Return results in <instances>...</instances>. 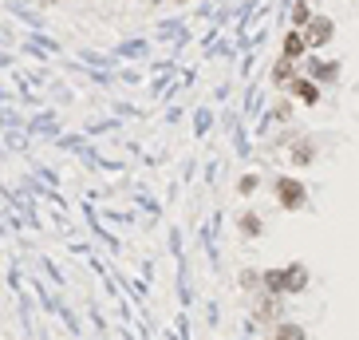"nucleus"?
I'll return each mask as SVG.
<instances>
[{
    "label": "nucleus",
    "instance_id": "f257e3e1",
    "mask_svg": "<svg viewBox=\"0 0 359 340\" xmlns=\"http://www.w3.org/2000/svg\"><path fill=\"white\" fill-rule=\"evenodd\" d=\"M261 285H265L273 297H297V293L308 289V269L292 261V265H284V269H268L261 273Z\"/></svg>",
    "mask_w": 359,
    "mask_h": 340
},
{
    "label": "nucleus",
    "instance_id": "f03ea898",
    "mask_svg": "<svg viewBox=\"0 0 359 340\" xmlns=\"http://www.w3.org/2000/svg\"><path fill=\"white\" fill-rule=\"evenodd\" d=\"M277 202H281V210H304L308 206V186L300 179H277Z\"/></svg>",
    "mask_w": 359,
    "mask_h": 340
},
{
    "label": "nucleus",
    "instance_id": "7ed1b4c3",
    "mask_svg": "<svg viewBox=\"0 0 359 340\" xmlns=\"http://www.w3.org/2000/svg\"><path fill=\"white\" fill-rule=\"evenodd\" d=\"M332 36H336V24L328 16H312L304 24V40H308V48H324L332 44Z\"/></svg>",
    "mask_w": 359,
    "mask_h": 340
},
{
    "label": "nucleus",
    "instance_id": "20e7f679",
    "mask_svg": "<svg viewBox=\"0 0 359 340\" xmlns=\"http://www.w3.org/2000/svg\"><path fill=\"white\" fill-rule=\"evenodd\" d=\"M336 76H340V64H336V60H308V80L336 83Z\"/></svg>",
    "mask_w": 359,
    "mask_h": 340
},
{
    "label": "nucleus",
    "instance_id": "39448f33",
    "mask_svg": "<svg viewBox=\"0 0 359 340\" xmlns=\"http://www.w3.org/2000/svg\"><path fill=\"white\" fill-rule=\"evenodd\" d=\"M304 52H308V40H304V32H297V28H292V32L284 36V48H281V56H288V60H300Z\"/></svg>",
    "mask_w": 359,
    "mask_h": 340
},
{
    "label": "nucleus",
    "instance_id": "423d86ee",
    "mask_svg": "<svg viewBox=\"0 0 359 340\" xmlns=\"http://www.w3.org/2000/svg\"><path fill=\"white\" fill-rule=\"evenodd\" d=\"M292 95H297L300 103L316 107V103H320V87H316L312 80H292Z\"/></svg>",
    "mask_w": 359,
    "mask_h": 340
},
{
    "label": "nucleus",
    "instance_id": "0eeeda50",
    "mask_svg": "<svg viewBox=\"0 0 359 340\" xmlns=\"http://www.w3.org/2000/svg\"><path fill=\"white\" fill-rule=\"evenodd\" d=\"M237 229H241L245 238H261V234H265V222H261V214L245 210L241 218H237Z\"/></svg>",
    "mask_w": 359,
    "mask_h": 340
},
{
    "label": "nucleus",
    "instance_id": "6e6552de",
    "mask_svg": "<svg viewBox=\"0 0 359 340\" xmlns=\"http://www.w3.org/2000/svg\"><path fill=\"white\" fill-rule=\"evenodd\" d=\"M292 76H297V60H288V56H281V60H277V67H273V83H288L292 80Z\"/></svg>",
    "mask_w": 359,
    "mask_h": 340
},
{
    "label": "nucleus",
    "instance_id": "1a4fd4ad",
    "mask_svg": "<svg viewBox=\"0 0 359 340\" xmlns=\"http://www.w3.org/2000/svg\"><path fill=\"white\" fill-rule=\"evenodd\" d=\"M273 340H308V332H304L300 324H288V321H281L277 328H273Z\"/></svg>",
    "mask_w": 359,
    "mask_h": 340
},
{
    "label": "nucleus",
    "instance_id": "9d476101",
    "mask_svg": "<svg viewBox=\"0 0 359 340\" xmlns=\"http://www.w3.org/2000/svg\"><path fill=\"white\" fill-rule=\"evenodd\" d=\"M312 159H316V143L312 139H300L297 150H292V162H297V166H308Z\"/></svg>",
    "mask_w": 359,
    "mask_h": 340
},
{
    "label": "nucleus",
    "instance_id": "9b49d317",
    "mask_svg": "<svg viewBox=\"0 0 359 340\" xmlns=\"http://www.w3.org/2000/svg\"><path fill=\"white\" fill-rule=\"evenodd\" d=\"M312 16H316V12L308 8V0H300L297 8H292V24H297V28H304V24H308Z\"/></svg>",
    "mask_w": 359,
    "mask_h": 340
},
{
    "label": "nucleus",
    "instance_id": "f8f14e48",
    "mask_svg": "<svg viewBox=\"0 0 359 340\" xmlns=\"http://www.w3.org/2000/svg\"><path fill=\"white\" fill-rule=\"evenodd\" d=\"M257 182H261V179H257V174H245V179L237 182V194H245V198H249L253 190H257Z\"/></svg>",
    "mask_w": 359,
    "mask_h": 340
},
{
    "label": "nucleus",
    "instance_id": "ddd939ff",
    "mask_svg": "<svg viewBox=\"0 0 359 340\" xmlns=\"http://www.w3.org/2000/svg\"><path fill=\"white\" fill-rule=\"evenodd\" d=\"M47 4H60V0H47Z\"/></svg>",
    "mask_w": 359,
    "mask_h": 340
}]
</instances>
